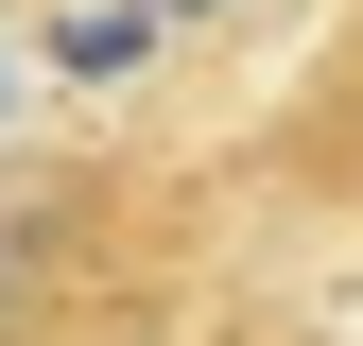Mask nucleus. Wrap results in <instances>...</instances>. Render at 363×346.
Segmentation results:
<instances>
[{"mask_svg": "<svg viewBox=\"0 0 363 346\" xmlns=\"http://www.w3.org/2000/svg\"><path fill=\"white\" fill-rule=\"evenodd\" d=\"M156 18H191V0H156Z\"/></svg>", "mask_w": 363, "mask_h": 346, "instance_id": "1", "label": "nucleus"}]
</instances>
